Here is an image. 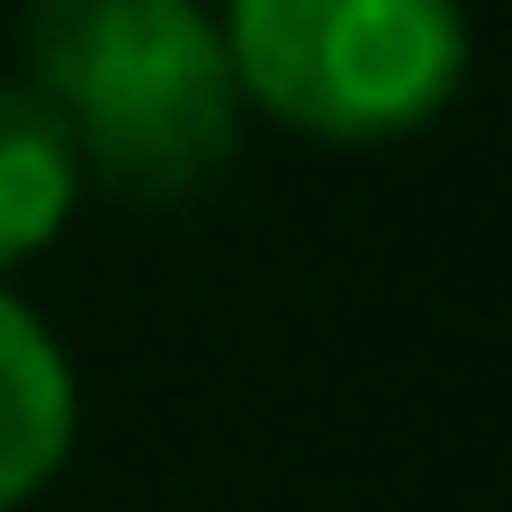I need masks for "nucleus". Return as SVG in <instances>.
Here are the masks:
<instances>
[{
	"instance_id": "3",
	"label": "nucleus",
	"mask_w": 512,
	"mask_h": 512,
	"mask_svg": "<svg viewBox=\"0 0 512 512\" xmlns=\"http://www.w3.org/2000/svg\"><path fill=\"white\" fill-rule=\"evenodd\" d=\"M72 450V378L27 306L0 297V512H18Z\"/></svg>"
},
{
	"instance_id": "1",
	"label": "nucleus",
	"mask_w": 512,
	"mask_h": 512,
	"mask_svg": "<svg viewBox=\"0 0 512 512\" xmlns=\"http://www.w3.org/2000/svg\"><path fill=\"white\" fill-rule=\"evenodd\" d=\"M36 99L126 198H189L234 153V63L198 0H36Z\"/></svg>"
},
{
	"instance_id": "4",
	"label": "nucleus",
	"mask_w": 512,
	"mask_h": 512,
	"mask_svg": "<svg viewBox=\"0 0 512 512\" xmlns=\"http://www.w3.org/2000/svg\"><path fill=\"white\" fill-rule=\"evenodd\" d=\"M72 180H81V162H72L54 108L36 90H9L0 81V270L27 261V252H45L63 234Z\"/></svg>"
},
{
	"instance_id": "2",
	"label": "nucleus",
	"mask_w": 512,
	"mask_h": 512,
	"mask_svg": "<svg viewBox=\"0 0 512 512\" xmlns=\"http://www.w3.org/2000/svg\"><path fill=\"white\" fill-rule=\"evenodd\" d=\"M234 90L324 144H387L450 108L468 72L459 0H234Z\"/></svg>"
}]
</instances>
